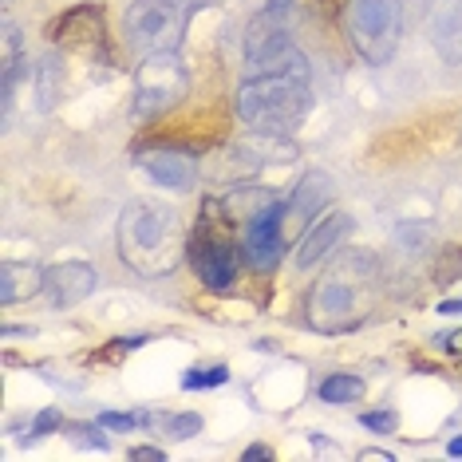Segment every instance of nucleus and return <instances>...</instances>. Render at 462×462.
<instances>
[{"mask_svg": "<svg viewBox=\"0 0 462 462\" xmlns=\"http://www.w3.org/2000/svg\"><path fill=\"white\" fill-rule=\"evenodd\" d=\"M182 217L174 206L154 202V198H134L119 214V257L139 273V277H166L186 261Z\"/></svg>", "mask_w": 462, "mask_h": 462, "instance_id": "obj_1", "label": "nucleus"}, {"mask_svg": "<svg viewBox=\"0 0 462 462\" xmlns=\"http://www.w3.org/2000/svg\"><path fill=\"white\" fill-rule=\"evenodd\" d=\"M312 107V79L309 64H292L285 71H265V76H245L237 88V119L249 131L281 139L300 127V119Z\"/></svg>", "mask_w": 462, "mask_h": 462, "instance_id": "obj_2", "label": "nucleus"}, {"mask_svg": "<svg viewBox=\"0 0 462 462\" xmlns=\"http://www.w3.org/2000/svg\"><path fill=\"white\" fill-rule=\"evenodd\" d=\"M380 277V261L364 249H352L340 265H332L309 292V324L324 336L344 332L364 320V304Z\"/></svg>", "mask_w": 462, "mask_h": 462, "instance_id": "obj_3", "label": "nucleus"}, {"mask_svg": "<svg viewBox=\"0 0 462 462\" xmlns=\"http://www.w3.org/2000/svg\"><path fill=\"white\" fill-rule=\"evenodd\" d=\"M344 32L364 64L383 68L403 40V0H348L344 5Z\"/></svg>", "mask_w": 462, "mask_h": 462, "instance_id": "obj_4", "label": "nucleus"}, {"mask_svg": "<svg viewBox=\"0 0 462 462\" xmlns=\"http://www.w3.org/2000/svg\"><path fill=\"white\" fill-rule=\"evenodd\" d=\"M214 206H206V214L194 222L190 229V241H186V261H190L194 277L202 281L206 289L222 292L237 281V269H241V257H237V245L234 237H229V214H222V222H217V214H209Z\"/></svg>", "mask_w": 462, "mask_h": 462, "instance_id": "obj_5", "label": "nucleus"}, {"mask_svg": "<svg viewBox=\"0 0 462 462\" xmlns=\"http://www.w3.org/2000/svg\"><path fill=\"white\" fill-rule=\"evenodd\" d=\"M186 36V8L178 0H131L123 13V40L134 56H159L178 51Z\"/></svg>", "mask_w": 462, "mask_h": 462, "instance_id": "obj_6", "label": "nucleus"}, {"mask_svg": "<svg viewBox=\"0 0 462 462\" xmlns=\"http://www.w3.org/2000/svg\"><path fill=\"white\" fill-rule=\"evenodd\" d=\"M190 91V71L178 60V51L143 56L134 68V119L151 123L186 99Z\"/></svg>", "mask_w": 462, "mask_h": 462, "instance_id": "obj_7", "label": "nucleus"}, {"mask_svg": "<svg viewBox=\"0 0 462 462\" xmlns=\"http://www.w3.org/2000/svg\"><path fill=\"white\" fill-rule=\"evenodd\" d=\"M300 48L292 44L285 24H277V13H261L245 32V76H265V71H285L300 64Z\"/></svg>", "mask_w": 462, "mask_h": 462, "instance_id": "obj_8", "label": "nucleus"}, {"mask_svg": "<svg viewBox=\"0 0 462 462\" xmlns=\"http://www.w3.org/2000/svg\"><path fill=\"white\" fill-rule=\"evenodd\" d=\"M285 202L277 194H269L245 222V237H241V254L261 273H269L285 254Z\"/></svg>", "mask_w": 462, "mask_h": 462, "instance_id": "obj_9", "label": "nucleus"}, {"mask_svg": "<svg viewBox=\"0 0 462 462\" xmlns=\"http://www.w3.org/2000/svg\"><path fill=\"white\" fill-rule=\"evenodd\" d=\"M134 162L154 186H166V190L186 194L198 182V159L186 146H143V151H134Z\"/></svg>", "mask_w": 462, "mask_h": 462, "instance_id": "obj_10", "label": "nucleus"}, {"mask_svg": "<svg viewBox=\"0 0 462 462\" xmlns=\"http://www.w3.org/2000/svg\"><path fill=\"white\" fill-rule=\"evenodd\" d=\"M352 234V214H344V209H328V214L320 217V222H312L309 229L300 234L297 249H292V265L297 269H317L324 257L332 254L336 245H340L344 237Z\"/></svg>", "mask_w": 462, "mask_h": 462, "instance_id": "obj_11", "label": "nucleus"}, {"mask_svg": "<svg viewBox=\"0 0 462 462\" xmlns=\"http://www.w3.org/2000/svg\"><path fill=\"white\" fill-rule=\"evenodd\" d=\"M99 289V269L88 265V261H60V265L48 269V300L51 309H76Z\"/></svg>", "mask_w": 462, "mask_h": 462, "instance_id": "obj_12", "label": "nucleus"}, {"mask_svg": "<svg viewBox=\"0 0 462 462\" xmlns=\"http://www.w3.org/2000/svg\"><path fill=\"white\" fill-rule=\"evenodd\" d=\"M427 40L447 68H462V0H430Z\"/></svg>", "mask_w": 462, "mask_h": 462, "instance_id": "obj_13", "label": "nucleus"}, {"mask_svg": "<svg viewBox=\"0 0 462 462\" xmlns=\"http://www.w3.org/2000/svg\"><path fill=\"white\" fill-rule=\"evenodd\" d=\"M332 194H336L332 178L324 174V171H309L297 186H292V194H289V202H285V226L289 229H309L312 226V214L328 209Z\"/></svg>", "mask_w": 462, "mask_h": 462, "instance_id": "obj_14", "label": "nucleus"}, {"mask_svg": "<svg viewBox=\"0 0 462 462\" xmlns=\"http://www.w3.org/2000/svg\"><path fill=\"white\" fill-rule=\"evenodd\" d=\"M48 36H51V44H60L64 51H88L91 44L103 40V16L96 8H71V13L51 20Z\"/></svg>", "mask_w": 462, "mask_h": 462, "instance_id": "obj_15", "label": "nucleus"}, {"mask_svg": "<svg viewBox=\"0 0 462 462\" xmlns=\"http://www.w3.org/2000/svg\"><path fill=\"white\" fill-rule=\"evenodd\" d=\"M44 285H48V269L32 265V261H5L0 265V304L28 300L36 292H44Z\"/></svg>", "mask_w": 462, "mask_h": 462, "instance_id": "obj_16", "label": "nucleus"}, {"mask_svg": "<svg viewBox=\"0 0 462 462\" xmlns=\"http://www.w3.org/2000/svg\"><path fill=\"white\" fill-rule=\"evenodd\" d=\"M60 83H64V60H60V51H48V56L36 64V111L40 115L56 111Z\"/></svg>", "mask_w": 462, "mask_h": 462, "instance_id": "obj_17", "label": "nucleus"}, {"mask_svg": "<svg viewBox=\"0 0 462 462\" xmlns=\"http://www.w3.org/2000/svg\"><path fill=\"white\" fill-rule=\"evenodd\" d=\"M367 392V383L360 380V375H352V372H332L328 380H324L317 387V395H320V403H332V407H344V403H360Z\"/></svg>", "mask_w": 462, "mask_h": 462, "instance_id": "obj_18", "label": "nucleus"}, {"mask_svg": "<svg viewBox=\"0 0 462 462\" xmlns=\"http://www.w3.org/2000/svg\"><path fill=\"white\" fill-rule=\"evenodd\" d=\"M229 383V367L226 364H214V367H190L182 375V387L186 392H206V387H222Z\"/></svg>", "mask_w": 462, "mask_h": 462, "instance_id": "obj_19", "label": "nucleus"}, {"mask_svg": "<svg viewBox=\"0 0 462 462\" xmlns=\"http://www.w3.org/2000/svg\"><path fill=\"white\" fill-rule=\"evenodd\" d=\"M462 277V249L458 245H439L435 257V281L439 285H450V281Z\"/></svg>", "mask_w": 462, "mask_h": 462, "instance_id": "obj_20", "label": "nucleus"}, {"mask_svg": "<svg viewBox=\"0 0 462 462\" xmlns=\"http://www.w3.org/2000/svg\"><path fill=\"white\" fill-rule=\"evenodd\" d=\"M166 435H171V439H194V435H202V415H198V411L166 415Z\"/></svg>", "mask_w": 462, "mask_h": 462, "instance_id": "obj_21", "label": "nucleus"}, {"mask_svg": "<svg viewBox=\"0 0 462 462\" xmlns=\"http://www.w3.org/2000/svg\"><path fill=\"white\" fill-rule=\"evenodd\" d=\"M60 427H64L60 407H44V411L32 419V435H28V439H44V435H51V430H60Z\"/></svg>", "mask_w": 462, "mask_h": 462, "instance_id": "obj_22", "label": "nucleus"}, {"mask_svg": "<svg viewBox=\"0 0 462 462\" xmlns=\"http://www.w3.org/2000/svg\"><path fill=\"white\" fill-rule=\"evenodd\" d=\"M360 423H364L367 430H375V435H395L399 415H395V411H367V415H360Z\"/></svg>", "mask_w": 462, "mask_h": 462, "instance_id": "obj_23", "label": "nucleus"}, {"mask_svg": "<svg viewBox=\"0 0 462 462\" xmlns=\"http://www.w3.org/2000/svg\"><path fill=\"white\" fill-rule=\"evenodd\" d=\"M99 423H103V427H111V430H131V427L146 423V415H123V411H103V415H99Z\"/></svg>", "mask_w": 462, "mask_h": 462, "instance_id": "obj_24", "label": "nucleus"}, {"mask_svg": "<svg viewBox=\"0 0 462 462\" xmlns=\"http://www.w3.org/2000/svg\"><path fill=\"white\" fill-rule=\"evenodd\" d=\"M99 427H103V423H99ZM99 427H88V423H79V427H76L79 443H91V447H96V450H107V439H103V435H99Z\"/></svg>", "mask_w": 462, "mask_h": 462, "instance_id": "obj_25", "label": "nucleus"}, {"mask_svg": "<svg viewBox=\"0 0 462 462\" xmlns=\"http://www.w3.org/2000/svg\"><path fill=\"white\" fill-rule=\"evenodd\" d=\"M131 458H143V462H162V458H166V450H162V447H134V450H131Z\"/></svg>", "mask_w": 462, "mask_h": 462, "instance_id": "obj_26", "label": "nucleus"}, {"mask_svg": "<svg viewBox=\"0 0 462 462\" xmlns=\"http://www.w3.org/2000/svg\"><path fill=\"white\" fill-rule=\"evenodd\" d=\"M462 300H439V317H458Z\"/></svg>", "mask_w": 462, "mask_h": 462, "instance_id": "obj_27", "label": "nucleus"}, {"mask_svg": "<svg viewBox=\"0 0 462 462\" xmlns=\"http://www.w3.org/2000/svg\"><path fill=\"white\" fill-rule=\"evenodd\" d=\"M360 458H380V462H392L395 455H392V450H380V447H372V450H364Z\"/></svg>", "mask_w": 462, "mask_h": 462, "instance_id": "obj_28", "label": "nucleus"}, {"mask_svg": "<svg viewBox=\"0 0 462 462\" xmlns=\"http://www.w3.org/2000/svg\"><path fill=\"white\" fill-rule=\"evenodd\" d=\"M36 328H28V324H5V336H32Z\"/></svg>", "mask_w": 462, "mask_h": 462, "instance_id": "obj_29", "label": "nucleus"}, {"mask_svg": "<svg viewBox=\"0 0 462 462\" xmlns=\"http://www.w3.org/2000/svg\"><path fill=\"white\" fill-rule=\"evenodd\" d=\"M443 344L450 352H462V332H450V336H443Z\"/></svg>", "mask_w": 462, "mask_h": 462, "instance_id": "obj_30", "label": "nucleus"}, {"mask_svg": "<svg viewBox=\"0 0 462 462\" xmlns=\"http://www.w3.org/2000/svg\"><path fill=\"white\" fill-rule=\"evenodd\" d=\"M269 455H273L269 447H249V450H245V462H249V458H269Z\"/></svg>", "mask_w": 462, "mask_h": 462, "instance_id": "obj_31", "label": "nucleus"}, {"mask_svg": "<svg viewBox=\"0 0 462 462\" xmlns=\"http://www.w3.org/2000/svg\"><path fill=\"white\" fill-rule=\"evenodd\" d=\"M447 455H450V458H462V435H458V439H450V443H447Z\"/></svg>", "mask_w": 462, "mask_h": 462, "instance_id": "obj_32", "label": "nucleus"}]
</instances>
